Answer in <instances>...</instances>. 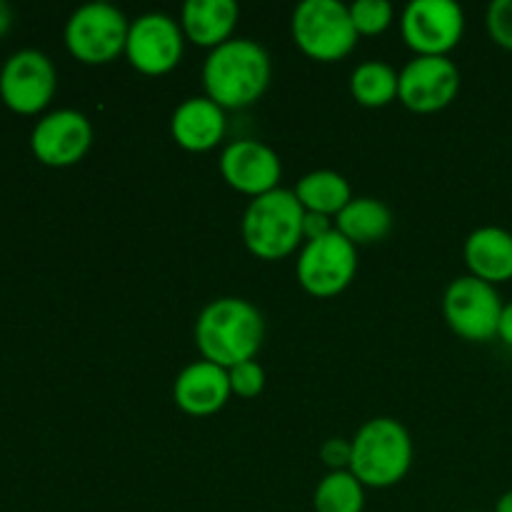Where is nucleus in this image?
<instances>
[{
    "mask_svg": "<svg viewBox=\"0 0 512 512\" xmlns=\"http://www.w3.org/2000/svg\"><path fill=\"white\" fill-rule=\"evenodd\" d=\"M265 338V320L250 300L218 298L195 320V345L208 363L230 370L255 360Z\"/></svg>",
    "mask_w": 512,
    "mask_h": 512,
    "instance_id": "f257e3e1",
    "label": "nucleus"
},
{
    "mask_svg": "<svg viewBox=\"0 0 512 512\" xmlns=\"http://www.w3.org/2000/svg\"><path fill=\"white\" fill-rule=\"evenodd\" d=\"M273 63L258 40L233 38L210 50L203 63V88L223 110L258 103L270 85Z\"/></svg>",
    "mask_w": 512,
    "mask_h": 512,
    "instance_id": "f03ea898",
    "label": "nucleus"
},
{
    "mask_svg": "<svg viewBox=\"0 0 512 512\" xmlns=\"http://www.w3.org/2000/svg\"><path fill=\"white\" fill-rule=\"evenodd\" d=\"M305 208L293 190L278 188L250 200L240 233L245 248L260 260H283L305 243Z\"/></svg>",
    "mask_w": 512,
    "mask_h": 512,
    "instance_id": "7ed1b4c3",
    "label": "nucleus"
},
{
    "mask_svg": "<svg viewBox=\"0 0 512 512\" xmlns=\"http://www.w3.org/2000/svg\"><path fill=\"white\" fill-rule=\"evenodd\" d=\"M350 473L365 488L385 490L398 485L413 465V438L395 418H373L355 433Z\"/></svg>",
    "mask_w": 512,
    "mask_h": 512,
    "instance_id": "20e7f679",
    "label": "nucleus"
},
{
    "mask_svg": "<svg viewBox=\"0 0 512 512\" xmlns=\"http://www.w3.org/2000/svg\"><path fill=\"white\" fill-rule=\"evenodd\" d=\"M290 33L300 53L318 63H338L358 45L348 5L340 0H303L293 10Z\"/></svg>",
    "mask_w": 512,
    "mask_h": 512,
    "instance_id": "39448f33",
    "label": "nucleus"
},
{
    "mask_svg": "<svg viewBox=\"0 0 512 512\" xmlns=\"http://www.w3.org/2000/svg\"><path fill=\"white\" fill-rule=\"evenodd\" d=\"M130 20L110 3H85L65 23V48L85 65H108L125 55Z\"/></svg>",
    "mask_w": 512,
    "mask_h": 512,
    "instance_id": "423d86ee",
    "label": "nucleus"
},
{
    "mask_svg": "<svg viewBox=\"0 0 512 512\" xmlns=\"http://www.w3.org/2000/svg\"><path fill=\"white\" fill-rule=\"evenodd\" d=\"M503 298L498 288L473 275H460L445 288L443 315L450 330L470 343H488L498 338Z\"/></svg>",
    "mask_w": 512,
    "mask_h": 512,
    "instance_id": "0eeeda50",
    "label": "nucleus"
},
{
    "mask_svg": "<svg viewBox=\"0 0 512 512\" xmlns=\"http://www.w3.org/2000/svg\"><path fill=\"white\" fill-rule=\"evenodd\" d=\"M295 273L305 293L315 298H335L358 273V248L333 230L323 238L303 243Z\"/></svg>",
    "mask_w": 512,
    "mask_h": 512,
    "instance_id": "6e6552de",
    "label": "nucleus"
},
{
    "mask_svg": "<svg viewBox=\"0 0 512 512\" xmlns=\"http://www.w3.org/2000/svg\"><path fill=\"white\" fill-rule=\"evenodd\" d=\"M400 33L415 55L448 58L465 33V13L453 0H413L400 15Z\"/></svg>",
    "mask_w": 512,
    "mask_h": 512,
    "instance_id": "1a4fd4ad",
    "label": "nucleus"
},
{
    "mask_svg": "<svg viewBox=\"0 0 512 512\" xmlns=\"http://www.w3.org/2000/svg\"><path fill=\"white\" fill-rule=\"evenodd\" d=\"M58 88L55 65L43 50H15L0 68V100L18 115H38Z\"/></svg>",
    "mask_w": 512,
    "mask_h": 512,
    "instance_id": "9d476101",
    "label": "nucleus"
},
{
    "mask_svg": "<svg viewBox=\"0 0 512 512\" xmlns=\"http://www.w3.org/2000/svg\"><path fill=\"white\" fill-rule=\"evenodd\" d=\"M185 35L168 13H143L130 23L125 58L143 75H168L183 60Z\"/></svg>",
    "mask_w": 512,
    "mask_h": 512,
    "instance_id": "9b49d317",
    "label": "nucleus"
},
{
    "mask_svg": "<svg viewBox=\"0 0 512 512\" xmlns=\"http://www.w3.org/2000/svg\"><path fill=\"white\" fill-rule=\"evenodd\" d=\"M93 125L88 115L73 108H58L40 115L30 133V150L48 168H70L88 155Z\"/></svg>",
    "mask_w": 512,
    "mask_h": 512,
    "instance_id": "f8f14e48",
    "label": "nucleus"
},
{
    "mask_svg": "<svg viewBox=\"0 0 512 512\" xmlns=\"http://www.w3.org/2000/svg\"><path fill=\"white\" fill-rule=\"evenodd\" d=\"M460 93V70L450 58L415 55L398 73V100L413 113H438Z\"/></svg>",
    "mask_w": 512,
    "mask_h": 512,
    "instance_id": "ddd939ff",
    "label": "nucleus"
},
{
    "mask_svg": "<svg viewBox=\"0 0 512 512\" xmlns=\"http://www.w3.org/2000/svg\"><path fill=\"white\" fill-rule=\"evenodd\" d=\"M218 165L225 183L250 198H260L270 190H278L280 178H283L280 155L270 145L253 138L233 140L230 145H225Z\"/></svg>",
    "mask_w": 512,
    "mask_h": 512,
    "instance_id": "4468645a",
    "label": "nucleus"
},
{
    "mask_svg": "<svg viewBox=\"0 0 512 512\" xmlns=\"http://www.w3.org/2000/svg\"><path fill=\"white\" fill-rule=\"evenodd\" d=\"M230 395L233 390H230L228 370L208 360L185 365L173 383L175 405L193 418L215 415L228 405Z\"/></svg>",
    "mask_w": 512,
    "mask_h": 512,
    "instance_id": "2eb2a0df",
    "label": "nucleus"
},
{
    "mask_svg": "<svg viewBox=\"0 0 512 512\" xmlns=\"http://www.w3.org/2000/svg\"><path fill=\"white\" fill-rule=\"evenodd\" d=\"M225 110L208 95L185 98L170 118V135L188 153H208L225 138Z\"/></svg>",
    "mask_w": 512,
    "mask_h": 512,
    "instance_id": "dca6fc26",
    "label": "nucleus"
},
{
    "mask_svg": "<svg viewBox=\"0 0 512 512\" xmlns=\"http://www.w3.org/2000/svg\"><path fill=\"white\" fill-rule=\"evenodd\" d=\"M238 18L240 8L235 0H188L180 10V28L185 40L215 50L233 40Z\"/></svg>",
    "mask_w": 512,
    "mask_h": 512,
    "instance_id": "f3484780",
    "label": "nucleus"
},
{
    "mask_svg": "<svg viewBox=\"0 0 512 512\" xmlns=\"http://www.w3.org/2000/svg\"><path fill=\"white\" fill-rule=\"evenodd\" d=\"M465 265L473 278L490 285L512 280V230L498 225H483L465 240Z\"/></svg>",
    "mask_w": 512,
    "mask_h": 512,
    "instance_id": "a211bd4d",
    "label": "nucleus"
},
{
    "mask_svg": "<svg viewBox=\"0 0 512 512\" xmlns=\"http://www.w3.org/2000/svg\"><path fill=\"white\" fill-rule=\"evenodd\" d=\"M335 230L348 238L355 248L380 243L393 230V213L378 198H353L335 218Z\"/></svg>",
    "mask_w": 512,
    "mask_h": 512,
    "instance_id": "6ab92c4d",
    "label": "nucleus"
},
{
    "mask_svg": "<svg viewBox=\"0 0 512 512\" xmlns=\"http://www.w3.org/2000/svg\"><path fill=\"white\" fill-rule=\"evenodd\" d=\"M293 193L305 208V213H320L333 220L353 200V190H350L345 175L325 168L305 173L293 188Z\"/></svg>",
    "mask_w": 512,
    "mask_h": 512,
    "instance_id": "aec40b11",
    "label": "nucleus"
},
{
    "mask_svg": "<svg viewBox=\"0 0 512 512\" xmlns=\"http://www.w3.org/2000/svg\"><path fill=\"white\" fill-rule=\"evenodd\" d=\"M350 95L363 108H385L398 100V70L383 60H365L350 75Z\"/></svg>",
    "mask_w": 512,
    "mask_h": 512,
    "instance_id": "412c9836",
    "label": "nucleus"
},
{
    "mask_svg": "<svg viewBox=\"0 0 512 512\" xmlns=\"http://www.w3.org/2000/svg\"><path fill=\"white\" fill-rule=\"evenodd\" d=\"M313 508L315 512H363L365 485L350 470H333L315 488Z\"/></svg>",
    "mask_w": 512,
    "mask_h": 512,
    "instance_id": "4be33fe9",
    "label": "nucleus"
},
{
    "mask_svg": "<svg viewBox=\"0 0 512 512\" xmlns=\"http://www.w3.org/2000/svg\"><path fill=\"white\" fill-rule=\"evenodd\" d=\"M348 10L358 35H383L395 18V8L388 0H355Z\"/></svg>",
    "mask_w": 512,
    "mask_h": 512,
    "instance_id": "5701e85b",
    "label": "nucleus"
},
{
    "mask_svg": "<svg viewBox=\"0 0 512 512\" xmlns=\"http://www.w3.org/2000/svg\"><path fill=\"white\" fill-rule=\"evenodd\" d=\"M228 378L233 395H238V398L243 400L258 398L265 388V370L258 360H248V363L235 365V368L228 370Z\"/></svg>",
    "mask_w": 512,
    "mask_h": 512,
    "instance_id": "b1692460",
    "label": "nucleus"
},
{
    "mask_svg": "<svg viewBox=\"0 0 512 512\" xmlns=\"http://www.w3.org/2000/svg\"><path fill=\"white\" fill-rule=\"evenodd\" d=\"M485 25L500 48L512 50V0H493L488 5V15H485Z\"/></svg>",
    "mask_w": 512,
    "mask_h": 512,
    "instance_id": "393cba45",
    "label": "nucleus"
},
{
    "mask_svg": "<svg viewBox=\"0 0 512 512\" xmlns=\"http://www.w3.org/2000/svg\"><path fill=\"white\" fill-rule=\"evenodd\" d=\"M350 458H353V443L345 438H330L325 440L320 448V460L333 470H350Z\"/></svg>",
    "mask_w": 512,
    "mask_h": 512,
    "instance_id": "a878e982",
    "label": "nucleus"
},
{
    "mask_svg": "<svg viewBox=\"0 0 512 512\" xmlns=\"http://www.w3.org/2000/svg\"><path fill=\"white\" fill-rule=\"evenodd\" d=\"M335 230V220L328 218V215L320 213H305V223H303V233H305V243L315 238H323V235L333 233Z\"/></svg>",
    "mask_w": 512,
    "mask_h": 512,
    "instance_id": "bb28decb",
    "label": "nucleus"
},
{
    "mask_svg": "<svg viewBox=\"0 0 512 512\" xmlns=\"http://www.w3.org/2000/svg\"><path fill=\"white\" fill-rule=\"evenodd\" d=\"M498 338L503 340L505 345H510V348H512V303H505L503 315H500Z\"/></svg>",
    "mask_w": 512,
    "mask_h": 512,
    "instance_id": "cd10ccee",
    "label": "nucleus"
},
{
    "mask_svg": "<svg viewBox=\"0 0 512 512\" xmlns=\"http://www.w3.org/2000/svg\"><path fill=\"white\" fill-rule=\"evenodd\" d=\"M10 23H13V10H10L8 3L0 0V38L10 30Z\"/></svg>",
    "mask_w": 512,
    "mask_h": 512,
    "instance_id": "c85d7f7f",
    "label": "nucleus"
},
{
    "mask_svg": "<svg viewBox=\"0 0 512 512\" xmlns=\"http://www.w3.org/2000/svg\"><path fill=\"white\" fill-rule=\"evenodd\" d=\"M493 512H512V490H508V493L500 495L498 503H495V510Z\"/></svg>",
    "mask_w": 512,
    "mask_h": 512,
    "instance_id": "c756f323",
    "label": "nucleus"
},
{
    "mask_svg": "<svg viewBox=\"0 0 512 512\" xmlns=\"http://www.w3.org/2000/svg\"><path fill=\"white\" fill-rule=\"evenodd\" d=\"M470 512H483V510H470Z\"/></svg>",
    "mask_w": 512,
    "mask_h": 512,
    "instance_id": "7c9ffc66",
    "label": "nucleus"
}]
</instances>
